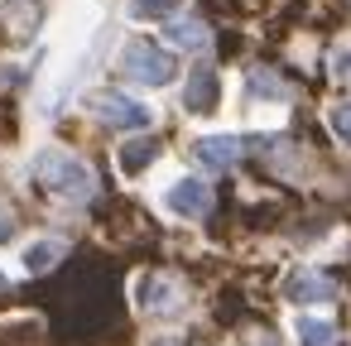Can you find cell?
I'll return each instance as SVG.
<instances>
[{
	"label": "cell",
	"instance_id": "obj_14",
	"mask_svg": "<svg viewBox=\"0 0 351 346\" xmlns=\"http://www.w3.org/2000/svg\"><path fill=\"white\" fill-rule=\"evenodd\" d=\"M245 92H250V101H274V106L289 101V87H284L274 73H265V68H255V73L245 77Z\"/></svg>",
	"mask_w": 351,
	"mask_h": 346
},
{
	"label": "cell",
	"instance_id": "obj_8",
	"mask_svg": "<svg viewBox=\"0 0 351 346\" xmlns=\"http://www.w3.org/2000/svg\"><path fill=\"white\" fill-rule=\"evenodd\" d=\"M193 159H197L207 173H226V169H236V159H241V135H197V140H193Z\"/></svg>",
	"mask_w": 351,
	"mask_h": 346
},
{
	"label": "cell",
	"instance_id": "obj_16",
	"mask_svg": "<svg viewBox=\"0 0 351 346\" xmlns=\"http://www.w3.org/2000/svg\"><path fill=\"white\" fill-rule=\"evenodd\" d=\"M327 125H332V135H337L341 145H351V101H337V106L327 111Z\"/></svg>",
	"mask_w": 351,
	"mask_h": 346
},
{
	"label": "cell",
	"instance_id": "obj_13",
	"mask_svg": "<svg viewBox=\"0 0 351 346\" xmlns=\"http://www.w3.org/2000/svg\"><path fill=\"white\" fill-rule=\"evenodd\" d=\"M0 15L15 25V34H34L39 20H44V5H39V0H5V5H0Z\"/></svg>",
	"mask_w": 351,
	"mask_h": 346
},
{
	"label": "cell",
	"instance_id": "obj_12",
	"mask_svg": "<svg viewBox=\"0 0 351 346\" xmlns=\"http://www.w3.org/2000/svg\"><path fill=\"white\" fill-rule=\"evenodd\" d=\"M293 336H298V346H337V322L317 317V312H298L293 317Z\"/></svg>",
	"mask_w": 351,
	"mask_h": 346
},
{
	"label": "cell",
	"instance_id": "obj_3",
	"mask_svg": "<svg viewBox=\"0 0 351 346\" xmlns=\"http://www.w3.org/2000/svg\"><path fill=\"white\" fill-rule=\"evenodd\" d=\"M135 308L145 317H178L188 308V288L173 274H140L135 279Z\"/></svg>",
	"mask_w": 351,
	"mask_h": 346
},
{
	"label": "cell",
	"instance_id": "obj_11",
	"mask_svg": "<svg viewBox=\"0 0 351 346\" xmlns=\"http://www.w3.org/2000/svg\"><path fill=\"white\" fill-rule=\"evenodd\" d=\"M63 250H68V245H63L58 236H44V240H29V245L20 250V269H25V274H49V269H53V264L63 260Z\"/></svg>",
	"mask_w": 351,
	"mask_h": 346
},
{
	"label": "cell",
	"instance_id": "obj_6",
	"mask_svg": "<svg viewBox=\"0 0 351 346\" xmlns=\"http://www.w3.org/2000/svg\"><path fill=\"white\" fill-rule=\"evenodd\" d=\"M279 298H284V303H293V308H313V303H332V298H337V284H332L322 269L298 264V269H289V274H284Z\"/></svg>",
	"mask_w": 351,
	"mask_h": 346
},
{
	"label": "cell",
	"instance_id": "obj_4",
	"mask_svg": "<svg viewBox=\"0 0 351 346\" xmlns=\"http://www.w3.org/2000/svg\"><path fill=\"white\" fill-rule=\"evenodd\" d=\"M164 212L169 217H178V221H202L207 212H212V188L197 178V173H178V178H169L164 183Z\"/></svg>",
	"mask_w": 351,
	"mask_h": 346
},
{
	"label": "cell",
	"instance_id": "obj_18",
	"mask_svg": "<svg viewBox=\"0 0 351 346\" xmlns=\"http://www.w3.org/2000/svg\"><path fill=\"white\" fill-rule=\"evenodd\" d=\"M245 346H279V336L260 327V332H250V336H245Z\"/></svg>",
	"mask_w": 351,
	"mask_h": 346
},
{
	"label": "cell",
	"instance_id": "obj_1",
	"mask_svg": "<svg viewBox=\"0 0 351 346\" xmlns=\"http://www.w3.org/2000/svg\"><path fill=\"white\" fill-rule=\"evenodd\" d=\"M29 178L44 183L58 202H87L97 193V173L82 154H68V149H39L29 159Z\"/></svg>",
	"mask_w": 351,
	"mask_h": 346
},
{
	"label": "cell",
	"instance_id": "obj_9",
	"mask_svg": "<svg viewBox=\"0 0 351 346\" xmlns=\"http://www.w3.org/2000/svg\"><path fill=\"white\" fill-rule=\"evenodd\" d=\"M159 154H164V149H159V140H149L145 130H135V135L121 145V154H116V169H121L125 178H145V173L159 164Z\"/></svg>",
	"mask_w": 351,
	"mask_h": 346
},
{
	"label": "cell",
	"instance_id": "obj_10",
	"mask_svg": "<svg viewBox=\"0 0 351 346\" xmlns=\"http://www.w3.org/2000/svg\"><path fill=\"white\" fill-rule=\"evenodd\" d=\"M164 39L173 44V49H183V53H207V25L197 20V15H173V20H164Z\"/></svg>",
	"mask_w": 351,
	"mask_h": 346
},
{
	"label": "cell",
	"instance_id": "obj_5",
	"mask_svg": "<svg viewBox=\"0 0 351 346\" xmlns=\"http://www.w3.org/2000/svg\"><path fill=\"white\" fill-rule=\"evenodd\" d=\"M97 121L111 125V130H149L154 125V106L140 101V97H125V92H101L97 97Z\"/></svg>",
	"mask_w": 351,
	"mask_h": 346
},
{
	"label": "cell",
	"instance_id": "obj_7",
	"mask_svg": "<svg viewBox=\"0 0 351 346\" xmlns=\"http://www.w3.org/2000/svg\"><path fill=\"white\" fill-rule=\"evenodd\" d=\"M217 106H221V77H217L212 63H197L183 82V111L188 116H212Z\"/></svg>",
	"mask_w": 351,
	"mask_h": 346
},
{
	"label": "cell",
	"instance_id": "obj_15",
	"mask_svg": "<svg viewBox=\"0 0 351 346\" xmlns=\"http://www.w3.org/2000/svg\"><path fill=\"white\" fill-rule=\"evenodd\" d=\"M178 10H183V0H125V15H130V20H145V25L173 20Z\"/></svg>",
	"mask_w": 351,
	"mask_h": 346
},
{
	"label": "cell",
	"instance_id": "obj_17",
	"mask_svg": "<svg viewBox=\"0 0 351 346\" xmlns=\"http://www.w3.org/2000/svg\"><path fill=\"white\" fill-rule=\"evenodd\" d=\"M332 77L351 87V49H337V53H332Z\"/></svg>",
	"mask_w": 351,
	"mask_h": 346
},
{
	"label": "cell",
	"instance_id": "obj_19",
	"mask_svg": "<svg viewBox=\"0 0 351 346\" xmlns=\"http://www.w3.org/2000/svg\"><path fill=\"white\" fill-rule=\"evenodd\" d=\"M10 236H15V217H10L5 207H0V245H5Z\"/></svg>",
	"mask_w": 351,
	"mask_h": 346
},
{
	"label": "cell",
	"instance_id": "obj_2",
	"mask_svg": "<svg viewBox=\"0 0 351 346\" xmlns=\"http://www.w3.org/2000/svg\"><path fill=\"white\" fill-rule=\"evenodd\" d=\"M121 77L130 87H169L178 77V58L154 39H130L121 49Z\"/></svg>",
	"mask_w": 351,
	"mask_h": 346
},
{
	"label": "cell",
	"instance_id": "obj_20",
	"mask_svg": "<svg viewBox=\"0 0 351 346\" xmlns=\"http://www.w3.org/2000/svg\"><path fill=\"white\" fill-rule=\"evenodd\" d=\"M5 284H10V279H5V274H0V288H5Z\"/></svg>",
	"mask_w": 351,
	"mask_h": 346
}]
</instances>
